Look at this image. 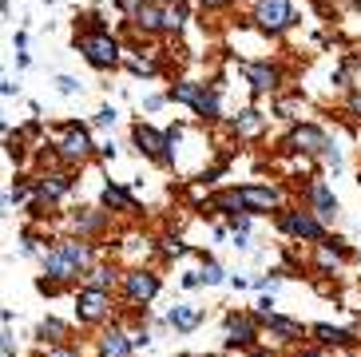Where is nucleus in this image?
<instances>
[{
    "label": "nucleus",
    "mask_w": 361,
    "mask_h": 357,
    "mask_svg": "<svg viewBox=\"0 0 361 357\" xmlns=\"http://www.w3.org/2000/svg\"><path fill=\"white\" fill-rule=\"evenodd\" d=\"M87 258H92V250H87L84 242H60V246L44 258V266H48V274H52L56 282H64V278H75V274L84 270Z\"/></svg>",
    "instance_id": "f257e3e1"
},
{
    "label": "nucleus",
    "mask_w": 361,
    "mask_h": 357,
    "mask_svg": "<svg viewBox=\"0 0 361 357\" xmlns=\"http://www.w3.org/2000/svg\"><path fill=\"white\" fill-rule=\"evenodd\" d=\"M171 99L191 104L195 111L207 116V119L219 116V95H214V87H207V84H175V87H171Z\"/></svg>",
    "instance_id": "f03ea898"
},
{
    "label": "nucleus",
    "mask_w": 361,
    "mask_h": 357,
    "mask_svg": "<svg viewBox=\"0 0 361 357\" xmlns=\"http://www.w3.org/2000/svg\"><path fill=\"white\" fill-rule=\"evenodd\" d=\"M80 52L87 56V63H96V68H111V63L119 60L116 40H111L104 28H96V32H87V36H80Z\"/></svg>",
    "instance_id": "7ed1b4c3"
},
{
    "label": "nucleus",
    "mask_w": 361,
    "mask_h": 357,
    "mask_svg": "<svg viewBox=\"0 0 361 357\" xmlns=\"http://www.w3.org/2000/svg\"><path fill=\"white\" fill-rule=\"evenodd\" d=\"M255 20L262 24L266 32H282V28L294 24V8H290V0H258Z\"/></svg>",
    "instance_id": "20e7f679"
},
{
    "label": "nucleus",
    "mask_w": 361,
    "mask_h": 357,
    "mask_svg": "<svg viewBox=\"0 0 361 357\" xmlns=\"http://www.w3.org/2000/svg\"><path fill=\"white\" fill-rule=\"evenodd\" d=\"M75 314H80V322H99L107 314V294L104 290H84L75 298Z\"/></svg>",
    "instance_id": "39448f33"
},
{
    "label": "nucleus",
    "mask_w": 361,
    "mask_h": 357,
    "mask_svg": "<svg viewBox=\"0 0 361 357\" xmlns=\"http://www.w3.org/2000/svg\"><path fill=\"white\" fill-rule=\"evenodd\" d=\"M87 151H92V139H87L84 127H68V135L60 139V155L68 159V163H75V159H87Z\"/></svg>",
    "instance_id": "423d86ee"
},
{
    "label": "nucleus",
    "mask_w": 361,
    "mask_h": 357,
    "mask_svg": "<svg viewBox=\"0 0 361 357\" xmlns=\"http://www.w3.org/2000/svg\"><path fill=\"white\" fill-rule=\"evenodd\" d=\"M135 143H139V151H147L151 159H159V163H167V143H171V135H159V131H151V127H143L139 123L135 127Z\"/></svg>",
    "instance_id": "0eeeda50"
},
{
    "label": "nucleus",
    "mask_w": 361,
    "mask_h": 357,
    "mask_svg": "<svg viewBox=\"0 0 361 357\" xmlns=\"http://www.w3.org/2000/svg\"><path fill=\"white\" fill-rule=\"evenodd\" d=\"M282 231H286V234H302V238H314V242L326 234V231H322V222L310 219L306 210H302V214H282Z\"/></svg>",
    "instance_id": "6e6552de"
},
{
    "label": "nucleus",
    "mask_w": 361,
    "mask_h": 357,
    "mask_svg": "<svg viewBox=\"0 0 361 357\" xmlns=\"http://www.w3.org/2000/svg\"><path fill=\"white\" fill-rule=\"evenodd\" d=\"M128 294H131V302H151V298L159 294V278L147 270L128 274Z\"/></svg>",
    "instance_id": "1a4fd4ad"
},
{
    "label": "nucleus",
    "mask_w": 361,
    "mask_h": 357,
    "mask_svg": "<svg viewBox=\"0 0 361 357\" xmlns=\"http://www.w3.org/2000/svg\"><path fill=\"white\" fill-rule=\"evenodd\" d=\"M243 75L255 84V92H274L278 87V72L266 63H243Z\"/></svg>",
    "instance_id": "9d476101"
},
{
    "label": "nucleus",
    "mask_w": 361,
    "mask_h": 357,
    "mask_svg": "<svg viewBox=\"0 0 361 357\" xmlns=\"http://www.w3.org/2000/svg\"><path fill=\"white\" fill-rule=\"evenodd\" d=\"M243 202L255 210H274L278 202H282V195H278L274 187H243Z\"/></svg>",
    "instance_id": "9b49d317"
},
{
    "label": "nucleus",
    "mask_w": 361,
    "mask_h": 357,
    "mask_svg": "<svg viewBox=\"0 0 361 357\" xmlns=\"http://www.w3.org/2000/svg\"><path fill=\"white\" fill-rule=\"evenodd\" d=\"M290 147H298V151H326L329 139L322 135L318 127H298L294 135H290Z\"/></svg>",
    "instance_id": "f8f14e48"
},
{
    "label": "nucleus",
    "mask_w": 361,
    "mask_h": 357,
    "mask_svg": "<svg viewBox=\"0 0 361 357\" xmlns=\"http://www.w3.org/2000/svg\"><path fill=\"white\" fill-rule=\"evenodd\" d=\"M131 20L139 24V28H163V8H155V4H143V0H131Z\"/></svg>",
    "instance_id": "ddd939ff"
},
{
    "label": "nucleus",
    "mask_w": 361,
    "mask_h": 357,
    "mask_svg": "<svg viewBox=\"0 0 361 357\" xmlns=\"http://www.w3.org/2000/svg\"><path fill=\"white\" fill-rule=\"evenodd\" d=\"M68 187H72V178H68V175H48L40 187H36V199H40V202H52V199H60Z\"/></svg>",
    "instance_id": "4468645a"
},
{
    "label": "nucleus",
    "mask_w": 361,
    "mask_h": 357,
    "mask_svg": "<svg viewBox=\"0 0 361 357\" xmlns=\"http://www.w3.org/2000/svg\"><path fill=\"white\" fill-rule=\"evenodd\" d=\"M99 349H104V357H131V337L119 334V329H111V334H104Z\"/></svg>",
    "instance_id": "2eb2a0df"
},
{
    "label": "nucleus",
    "mask_w": 361,
    "mask_h": 357,
    "mask_svg": "<svg viewBox=\"0 0 361 357\" xmlns=\"http://www.w3.org/2000/svg\"><path fill=\"white\" fill-rule=\"evenodd\" d=\"M199 310H191V305H175V310H171V314H167V322H171V326H175V329H195V326H199Z\"/></svg>",
    "instance_id": "dca6fc26"
},
{
    "label": "nucleus",
    "mask_w": 361,
    "mask_h": 357,
    "mask_svg": "<svg viewBox=\"0 0 361 357\" xmlns=\"http://www.w3.org/2000/svg\"><path fill=\"white\" fill-rule=\"evenodd\" d=\"M226 329H231V349L255 337V326H250V317H231V322H226Z\"/></svg>",
    "instance_id": "f3484780"
},
{
    "label": "nucleus",
    "mask_w": 361,
    "mask_h": 357,
    "mask_svg": "<svg viewBox=\"0 0 361 357\" xmlns=\"http://www.w3.org/2000/svg\"><path fill=\"white\" fill-rule=\"evenodd\" d=\"M255 131H262V116H258L255 107H246L243 116L234 119V135H255Z\"/></svg>",
    "instance_id": "a211bd4d"
},
{
    "label": "nucleus",
    "mask_w": 361,
    "mask_h": 357,
    "mask_svg": "<svg viewBox=\"0 0 361 357\" xmlns=\"http://www.w3.org/2000/svg\"><path fill=\"white\" fill-rule=\"evenodd\" d=\"M211 207L226 210V214H238V210H246V202H243V190H226V195H214V199H211Z\"/></svg>",
    "instance_id": "6ab92c4d"
},
{
    "label": "nucleus",
    "mask_w": 361,
    "mask_h": 357,
    "mask_svg": "<svg viewBox=\"0 0 361 357\" xmlns=\"http://www.w3.org/2000/svg\"><path fill=\"white\" fill-rule=\"evenodd\" d=\"M314 207H318V214H322V219H334V210H338V202H334V195H329V187H326V183H318V187H314Z\"/></svg>",
    "instance_id": "aec40b11"
},
{
    "label": "nucleus",
    "mask_w": 361,
    "mask_h": 357,
    "mask_svg": "<svg viewBox=\"0 0 361 357\" xmlns=\"http://www.w3.org/2000/svg\"><path fill=\"white\" fill-rule=\"evenodd\" d=\"M107 286H116V274L107 270V266L87 270V290H104V294H107Z\"/></svg>",
    "instance_id": "412c9836"
},
{
    "label": "nucleus",
    "mask_w": 361,
    "mask_h": 357,
    "mask_svg": "<svg viewBox=\"0 0 361 357\" xmlns=\"http://www.w3.org/2000/svg\"><path fill=\"white\" fill-rule=\"evenodd\" d=\"M266 326L274 329V334L290 337V341H294V337H302V326H298V322H286V317H274V314H266Z\"/></svg>",
    "instance_id": "4be33fe9"
},
{
    "label": "nucleus",
    "mask_w": 361,
    "mask_h": 357,
    "mask_svg": "<svg viewBox=\"0 0 361 357\" xmlns=\"http://www.w3.org/2000/svg\"><path fill=\"white\" fill-rule=\"evenodd\" d=\"M314 337H318L322 346H345L350 341L345 329H334V326H314Z\"/></svg>",
    "instance_id": "5701e85b"
},
{
    "label": "nucleus",
    "mask_w": 361,
    "mask_h": 357,
    "mask_svg": "<svg viewBox=\"0 0 361 357\" xmlns=\"http://www.w3.org/2000/svg\"><path fill=\"white\" fill-rule=\"evenodd\" d=\"M104 202H107V207H116V210H131V207H135V202H131V195H123L119 187H107L104 190Z\"/></svg>",
    "instance_id": "b1692460"
},
{
    "label": "nucleus",
    "mask_w": 361,
    "mask_h": 357,
    "mask_svg": "<svg viewBox=\"0 0 361 357\" xmlns=\"http://www.w3.org/2000/svg\"><path fill=\"white\" fill-rule=\"evenodd\" d=\"M183 20H187V16H183V8H179V4H175V8H163V28H167V32L183 28Z\"/></svg>",
    "instance_id": "393cba45"
},
{
    "label": "nucleus",
    "mask_w": 361,
    "mask_h": 357,
    "mask_svg": "<svg viewBox=\"0 0 361 357\" xmlns=\"http://www.w3.org/2000/svg\"><path fill=\"white\" fill-rule=\"evenodd\" d=\"M199 282H207V286H219V282H223V270H219L214 262H207V266H202V274H199Z\"/></svg>",
    "instance_id": "a878e982"
},
{
    "label": "nucleus",
    "mask_w": 361,
    "mask_h": 357,
    "mask_svg": "<svg viewBox=\"0 0 361 357\" xmlns=\"http://www.w3.org/2000/svg\"><path fill=\"white\" fill-rule=\"evenodd\" d=\"M40 334H44V337L52 334V341H60V337H64V322H56V317H48V322L40 326Z\"/></svg>",
    "instance_id": "bb28decb"
},
{
    "label": "nucleus",
    "mask_w": 361,
    "mask_h": 357,
    "mask_svg": "<svg viewBox=\"0 0 361 357\" xmlns=\"http://www.w3.org/2000/svg\"><path fill=\"white\" fill-rule=\"evenodd\" d=\"M75 226H80V231H96L99 219H96V214H75Z\"/></svg>",
    "instance_id": "cd10ccee"
},
{
    "label": "nucleus",
    "mask_w": 361,
    "mask_h": 357,
    "mask_svg": "<svg viewBox=\"0 0 361 357\" xmlns=\"http://www.w3.org/2000/svg\"><path fill=\"white\" fill-rule=\"evenodd\" d=\"M131 72H143V75H151V72H155V63H151V60H131Z\"/></svg>",
    "instance_id": "c85d7f7f"
},
{
    "label": "nucleus",
    "mask_w": 361,
    "mask_h": 357,
    "mask_svg": "<svg viewBox=\"0 0 361 357\" xmlns=\"http://www.w3.org/2000/svg\"><path fill=\"white\" fill-rule=\"evenodd\" d=\"M56 84H60V92H64V95H72L75 87H80V84H75V80H72V75H60V80H56Z\"/></svg>",
    "instance_id": "c756f323"
},
{
    "label": "nucleus",
    "mask_w": 361,
    "mask_h": 357,
    "mask_svg": "<svg viewBox=\"0 0 361 357\" xmlns=\"http://www.w3.org/2000/svg\"><path fill=\"white\" fill-rule=\"evenodd\" d=\"M96 123L99 127H111V123H116V111H111V107H104V111L96 116Z\"/></svg>",
    "instance_id": "7c9ffc66"
},
{
    "label": "nucleus",
    "mask_w": 361,
    "mask_h": 357,
    "mask_svg": "<svg viewBox=\"0 0 361 357\" xmlns=\"http://www.w3.org/2000/svg\"><path fill=\"white\" fill-rule=\"evenodd\" d=\"M44 357H80V353H75V349H48Z\"/></svg>",
    "instance_id": "2f4dec72"
},
{
    "label": "nucleus",
    "mask_w": 361,
    "mask_h": 357,
    "mask_svg": "<svg viewBox=\"0 0 361 357\" xmlns=\"http://www.w3.org/2000/svg\"><path fill=\"white\" fill-rule=\"evenodd\" d=\"M202 8H219V4H226V0H199Z\"/></svg>",
    "instance_id": "473e14b6"
},
{
    "label": "nucleus",
    "mask_w": 361,
    "mask_h": 357,
    "mask_svg": "<svg viewBox=\"0 0 361 357\" xmlns=\"http://www.w3.org/2000/svg\"><path fill=\"white\" fill-rule=\"evenodd\" d=\"M255 357H266V353H255Z\"/></svg>",
    "instance_id": "72a5a7b5"
},
{
    "label": "nucleus",
    "mask_w": 361,
    "mask_h": 357,
    "mask_svg": "<svg viewBox=\"0 0 361 357\" xmlns=\"http://www.w3.org/2000/svg\"><path fill=\"white\" fill-rule=\"evenodd\" d=\"M4 357H12V353H4Z\"/></svg>",
    "instance_id": "f704fd0d"
}]
</instances>
